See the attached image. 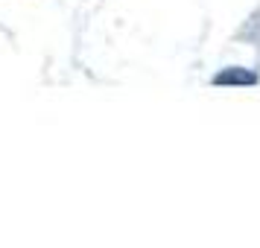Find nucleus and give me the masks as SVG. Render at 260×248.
<instances>
[{
    "label": "nucleus",
    "instance_id": "obj_1",
    "mask_svg": "<svg viewBox=\"0 0 260 248\" xmlns=\"http://www.w3.org/2000/svg\"><path fill=\"white\" fill-rule=\"evenodd\" d=\"M260 76L248 67H222V70L213 76V85H222V88H251L257 85Z\"/></svg>",
    "mask_w": 260,
    "mask_h": 248
}]
</instances>
